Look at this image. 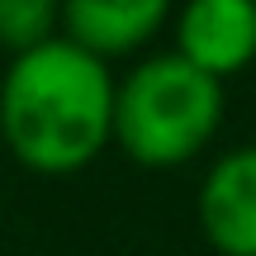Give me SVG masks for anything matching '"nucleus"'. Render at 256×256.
<instances>
[{
    "label": "nucleus",
    "instance_id": "nucleus-1",
    "mask_svg": "<svg viewBox=\"0 0 256 256\" xmlns=\"http://www.w3.org/2000/svg\"><path fill=\"white\" fill-rule=\"evenodd\" d=\"M114 81L100 57L62 34L0 76V147L24 171L76 176L114 142Z\"/></svg>",
    "mask_w": 256,
    "mask_h": 256
},
{
    "label": "nucleus",
    "instance_id": "nucleus-2",
    "mask_svg": "<svg viewBox=\"0 0 256 256\" xmlns=\"http://www.w3.org/2000/svg\"><path fill=\"white\" fill-rule=\"evenodd\" d=\"M223 110V81L180 52H147L114 81V147L147 171H176L218 138Z\"/></svg>",
    "mask_w": 256,
    "mask_h": 256
},
{
    "label": "nucleus",
    "instance_id": "nucleus-3",
    "mask_svg": "<svg viewBox=\"0 0 256 256\" xmlns=\"http://www.w3.org/2000/svg\"><path fill=\"white\" fill-rule=\"evenodd\" d=\"M176 48L190 66L214 81L242 76L256 62V5L252 0H190L171 14Z\"/></svg>",
    "mask_w": 256,
    "mask_h": 256
},
{
    "label": "nucleus",
    "instance_id": "nucleus-4",
    "mask_svg": "<svg viewBox=\"0 0 256 256\" xmlns=\"http://www.w3.org/2000/svg\"><path fill=\"white\" fill-rule=\"evenodd\" d=\"M194 218L218 256H256V142L209 162L194 194Z\"/></svg>",
    "mask_w": 256,
    "mask_h": 256
},
{
    "label": "nucleus",
    "instance_id": "nucleus-5",
    "mask_svg": "<svg viewBox=\"0 0 256 256\" xmlns=\"http://www.w3.org/2000/svg\"><path fill=\"white\" fill-rule=\"evenodd\" d=\"M166 24H171L166 0H72L62 5V38L100 57L104 66L114 57L142 52Z\"/></svg>",
    "mask_w": 256,
    "mask_h": 256
},
{
    "label": "nucleus",
    "instance_id": "nucleus-6",
    "mask_svg": "<svg viewBox=\"0 0 256 256\" xmlns=\"http://www.w3.org/2000/svg\"><path fill=\"white\" fill-rule=\"evenodd\" d=\"M62 34V5L52 0H0V48L24 57Z\"/></svg>",
    "mask_w": 256,
    "mask_h": 256
}]
</instances>
